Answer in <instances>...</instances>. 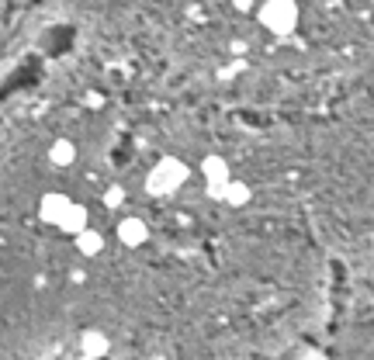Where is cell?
I'll return each instance as SVG.
<instances>
[{"instance_id":"cell-12","label":"cell","mask_w":374,"mask_h":360,"mask_svg":"<svg viewBox=\"0 0 374 360\" xmlns=\"http://www.w3.org/2000/svg\"><path fill=\"white\" fill-rule=\"evenodd\" d=\"M242 70H246V63H242V59H236V63H229V66H225V70L218 73V80H222V83H229V80L240 77Z\"/></svg>"},{"instance_id":"cell-2","label":"cell","mask_w":374,"mask_h":360,"mask_svg":"<svg viewBox=\"0 0 374 360\" xmlns=\"http://www.w3.org/2000/svg\"><path fill=\"white\" fill-rule=\"evenodd\" d=\"M298 18H301V11L294 0H267L257 7V21L267 28L270 35H281V38L298 28Z\"/></svg>"},{"instance_id":"cell-8","label":"cell","mask_w":374,"mask_h":360,"mask_svg":"<svg viewBox=\"0 0 374 360\" xmlns=\"http://www.w3.org/2000/svg\"><path fill=\"white\" fill-rule=\"evenodd\" d=\"M250 201H253V191H250L246 180H229L222 187V205L225 208H246Z\"/></svg>"},{"instance_id":"cell-3","label":"cell","mask_w":374,"mask_h":360,"mask_svg":"<svg viewBox=\"0 0 374 360\" xmlns=\"http://www.w3.org/2000/svg\"><path fill=\"white\" fill-rule=\"evenodd\" d=\"M73 205V198L70 194H63V191H46L42 198H38V218L46 222V226H59V218L66 215V208Z\"/></svg>"},{"instance_id":"cell-11","label":"cell","mask_w":374,"mask_h":360,"mask_svg":"<svg viewBox=\"0 0 374 360\" xmlns=\"http://www.w3.org/2000/svg\"><path fill=\"white\" fill-rule=\"evenodd\" d=\"M125 198H129V194H125V187H122V184H107L105 194H101V201H105L107 211H118V208L125 205Z\"/></svg>"},{"instance_id":"cell-4","label":"cell","mask_w":374,"mask_h":360,"mask_svg":"<svg viewBox=\"0 0 374 360\" xmlns=\"http://www.w3.org/2000/svg\"><path fill=\"white\" fill-rule=\"evenodd\" d=\"M114 235H118V243H122V246L139 250V246H146V243H149V226H146V218L129 215V218H122V222H118Z\"/></svg>"},{"instance_id":"cell-7","label":"cell","mask_w":374,"mask_h":360,"mask_svg":"<svg viewBox=\"0 0 374 360\" xmlns=\"http://www.w3.org/2000/svg\"><path fill=\"white\" fill-rule=\"evenodd\" d=\"M107 350H111V339H107L105 329H83L80 333V354L87 360L107 357Z\"/></svg>"},{"instance_id":"cell-5","label":"cell","mask_w":374,"mask_h":360,"mask_svg":"<svg viewBox=\"0 0 374 360\" xmlns=\"http://www.w3.org/2000/svg\"><path fill=\"white\" fill-rule=\"evenodd\" d=\"M201 177H205V187H225L233 180V166H229L225 156L208 153L201 159Z\"/></svg>"},{"instance_id":"cell-16","label":"cell","mask_w":374,"mask_h":360,"mask_svg":"<svg viewBox=\"0 0 374 360\" xmlns=\"http://www.w3.org/2000/svg\"><path fill=\"white\" fill-rule=\"evenodd\" d=\"M301 360H322V357H316V354H309V357H301Z\"/></svg>"},{"instance_id":"cell-14","label":"cell","mask_w":374,"mask_h":360,"mask_svg":"<svg viewBox=\"0 0 374 360\" xmlns=\"http://www.w3.org/2000/svg\"><path fill=\"white\" fill-rule=\"evenodd\" d=\"M83 104H87V107H94V111H97V107H101V94H87V97H83Z\"/></svg>"},{"instance_id":"cell-10","label":"cell","mask_w":374,"mask_h":360,"mask_svg":"<svg viewBox=\"0 0 374 360\" xmlns=\"http://www.w3.org/2000/svg\"><path fill=\"white\" fill-rule=\"evenodd\" d=\"M49 163H53V166H73V163H77V142H73V139H53V146H49Z\"/></svg>"},{"instance_id":"cell-9","label":"cell","mask_w":374,"mask_h":360,"mask_svg":"<svg viewBox=\"0 0 374 360\" xmlns=\"http://www.w3.org/2000/svg\"><path fill=\"white\" fill-rule=\"evenodd\" d=\"M73 243H77V253H80V257H87V260L101 257V253H105V246H107V239L97 229H83L80 235L73 239Z\"/></svg>"},{"instance_id":"cell-1","label":"cell","mask_w":374,"mask_h":360,"mask_svg":"<svg viewBox=\"0 0 374 360\" xmlns=\"http://www.w3.org/2000/svg\"><path fill=\"white\" fill-rule=\"evenodd\" d=\"M187 177H191V166L181 156H163L146 174V194L149 198H170V194H177L184 187Z\"/></svg>"},{"instance_id":"cell-13","label":"cell","mask_w":374,"mask_h":360,"mask_svg":"<svg viewBox=\"0 0 374 360\" xmlns=\"http://www.w3.org/2000/svg\"><path fill=\"white\" fill-rule=\"evenodd\" d=\"M229 49H233V55H242V52H250V42H242V38H236V42H233Z\"/></svg>"},{"instance_id":"cell-6","label":"cell","mask_w":374,"mask_h":360,"mask_svg":"<svg viewBox=\"0 0 374 360\" xmlns=\"http://www.w3.org/2000/svg\"><path fill=\"white\" fill-rule=\"evenodd\" d=\"M55 229L63 232V235H80L83 229H90V211H87V205H80V201H73V205L66 208V215L59 218V226Z\"/></svg>"},{"instance_id":"cell-15","label":"cell","mask_w":374,"mask_h":360,"mask_svg":"<svg viewBox=\"0 0 374 360\" xmlns=\"http://www.w3.org/2000/svg\"><path fill=\"white\" fill-rule=\"evenodd\" d=\"M70 281H73V284H83V281H87V274H83L80 267H77V270H70Z\"/></svg>"}]
</instances>
